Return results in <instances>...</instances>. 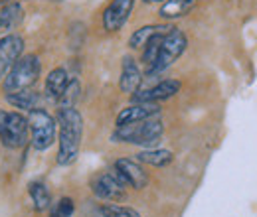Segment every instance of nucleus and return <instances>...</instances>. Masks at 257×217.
I'll return each mask as SVG.
<instances>
[{"mask_svg": "<svg viewBox=\"0 0 257 217\" xmlns=\"http://www.w3.org/2000/svg\"><path fill=\"white\" fill-rule=\"evenodd\" d=\"M58 166H71L81 150L83 117L75 107H60L58 115Z\"/></svg>", "mask_w": 257, "mask_h": 217, "instance_id": "nucleus-1", "label": "nucleus"}, {"mask_svg": "<svg viewBox=\"0 0 257 217\" xmlns=\"http://www.w3.org/2000/svg\"><path fill=\"white\" fill-rule=\"evenodd\" d=\"M162 134H164V123L161 121V117H153L127 126H115L111 140L143 146V148H155L161 142Z\"/></svg>", "mask_w": 257, "mask_h": 217, "instance_id": "nucleus-2", "label": "nucleus"}, {"mask_svg": "<svg viewBox=\"0 0 257 217\" xmlns=\"http://www.w3.org/2000/svg\"><path fill=\"white\" fill-rule=\"evenodd\" d=\"M42 75V62L36 54H26L12 65V69L2 79V91L4 95L32 89Z\"/></svg>", "mask_w": 257, "mask_h": 217, "instance_id": "nucleus-3", "label": "nucleus"}, {"mask_svg": "<svg viewBox=\"0 0 257 217\" xmlns=\"http://www.w3.org/2000/svg\"><path fill=\"white\" fill-rule=\"evenodd\" d=\"M30 140L28 117L22 111H0V144L8 150H18Z\"/></svg>", "mask_w": 257, "mask_h": 217, "instance_id": "nucleus-4", "label": "nucleus"}, {"mask_svg": "<svg viewBox=\"0 0 257 217\" xmlns=\"http://www.w3.org/2000/svg\"><path fill=\"white\" fill-rule=\"evenodd\" d=\"M28 126H30V144L34 150L46 152L54 146L58 138V121L46 109H34L28 113Z\"/></svg>", "mask_w": 257, "mask_h": 217, "instance_id": "nucleus-5", "label": "nucleus"}, {"mask_svg": "<svg viewBox=\"0 0 257 217\" xmlns=\"http://www.w3.org/2000/svg\"><path fill=\"white\" fill-rule=\"evenodd\" d=\"M186 48H188V36L182 30L172 28L168 34H164L159 58H157V62L147 69V75L149 77H157V75L164 73L168 67H172L174 63L180 60V56L186 52Z\"/></svg>", "mask_w": 257, "mask_h": 217, "instance_id": "nucleus-6", "label": "nucleus"}, {"mask_svg": "<svg viewBox=\"0 0 257 217\" xmlns=\"http://www.w3.org/2000/svg\"><path fill=\"white\" fill-rule=\"evenodd\" d=\"M113 172L119 176V180L127 187L133 189H143L149 186V174L145 172L143 164L135 158H117L113 164Z\"/></svg>", "mask_w": 257, "mask_h": 217, "instance_id": "nucleus-7", "label": "nucleus"}, {"mask_svg": "<svg viewBox=\"0 0 257 217\" xmlns=\"http://www.w3.org/2000/svg\"><path fill=\"white\" fill-rule=\"evenodd\" d=\"M125 189L127 186L119 180V176L113 170L101 172L91 180V191L103 201H121L125 197Z\"/></svg>", "mask_w": 257, "mask_h": 217, "instance_id": "nucleus-8", "label": "nucleus"}, {"mask_svg": "<svg viewBox=\"0 0 257 217\" xmlns=\"http://www.w3.org/2000/svg\"><path fill=\"white\" fill-rule=\"evenodd\" d=\"M137 0H111L107 8L103 10L101 24L105 32H119L131 18V12L135 8Z\"/></svg>", "mask_w": 257, "mask_h": 217, "instance_id": "nucleus-9", "label": "nucleus"}, {"mask_svg": "<svg viewBox=\"0 0 257 217\" xmlns=\"http://www.w3.org/2000/svg\"><path fill=\"white\" fill-rule=\"evenodd\" d=\"M24 38L18 34H6L0 38V83L12 65L18 62L24 54Z\"/></svg>", "mask_w": 257, "mask_h": 217, "instance_id": "nucleus-10", "label": "nucleus"}, {"mask_svg": "<svg viewBox=\"0 0 257 217\" xmlns=\"http://www.w3.org/2000/svg\"><path fill=\"white\" fill-rule=\"evenodd\" d=\"M182 83L178 79H162L159 83H155L153 87L145 89V91H137L135 95H131L133 103H162L172 99L176 93H180Z\"/></svg>", "mask_w": 257, "mask_h": 217, "instance_id": "nucleus-11", "label": "nucleus"}, {"mask_svg": "<svg viewBox=\"0 0 257 217\" xmlns=\"http://www.w3.org/2000/svg\"><path fill=\"white\" fill-rule=\"evenodd\" d=\"M153 117H161L159 103H131L128 107L119 111L115 119V126H127V124L141 123Z\"/></svg>", "mask_w": 257, "mask_h": 217, "instance_id": "nucleus-12", "label": "nucleus"}, {"mask_svg": "<svg viewBox=\"0 0 257 217\" xmlns=\"http://www.w3.org/2000/svg\"><path fill=\"white\" fill-rule=\"evenodd\" d=\"M143 85V71L133 56H123L121 60V77L119 89L127 95H135Z\"/></svg>", "mask_w": 257, "mask_h": 217, "instance_id": "nucleus-13", "label": "nucleus"}, {"mask_svg": "<svg viewBox=\"0 0 257 217\" xmlns=\"http://www.w3.org/2000/svg\"><path fill=\"white\" fill-rule=\"evenodd\" d=\"M69 79H71V77H69V73H67L65 67H54V69L48 73L46 81H44V97H46L48 101H52V103H58L60 97L64 95Z\"/></svg>", "mask_w": 257, "mask_h": 217, "instance_id": "nucleus-14", "label": "nucleus"}, {"mask_svg": "<svg viewBox=\"0 0 257 217\" xmlns=\"http://www.w3.org/2000/svg\"><path fill=\"white\" fill-rule=\"evenodd\" d=\"M170 30H172L170 24H147V26H141L139 30H135L131 34L128 48L131 50H143L151 38H155L157 34H166Z\"/></svg>", "mask_w": 257, "mask_h": 217, "instance_id": "nucleus-15", "label": "nucleus"}, {"mask_svg": "<svg viewBox=\"0 0 257 217\" xmlns=\"http://www.w3.org/2000/svg\"><path fill=\"white\" fill-rule=\"evenodd\" d=\"M24 20V8L20 2L12 0L0 8V32L16 30Z\"/></svg>", "mask_w": 257, "mask_h": 217, "instance_id": "nucleus-16", "label": "nucleus"}, {"mask_svg": "<svg viewBox=\"0 0 257 217\" xmlns=\"http://www.w3.org/2000/svg\"><path fill=\"white\" fill-rule=\"evenodd\" d=\"M4 99H6V103L12 105L14 109H18V111H26V113H30V111H34V109H38V107H40V101H42L40 93H36V91H32V89H24V91H16V93H8V95H4Z\"/></svg>", "mask_w": 257, "mask_h": 217, "instance_id": "nucleus-17", "label": "nucleus"}, {"mask_svg": "<svg viewBox=\"0 0 257 217\" xmlns=\"http://www.w3.org/2000/svg\"><path fill=\"white\" fill-rule=\"evenodd\" d=\"M28 193H30V199H32L36 211H46L52 207V193H50V187L46 186L42 180H34L28 184Z\"/></svg>", "mask_w": 257, "mask_h": 217, "instance_id": "nucleus-18", "label": "nucleus"}, {"mask_svg": "<svg viewBox=\"0 0 257 217\" xmlns=\"http://www.w3.org/2000/svg\"><path fill=\"white\" fill-rule=\"evenodd\" d=\"M137 160L141 164H147V166H155V168H164L168 164H172L174 154L170 150H164V148H145L137 154Z\"/></svg>", "mask_w": 257, "mask_h": 217, "instance_id": "nucleus-19", "label": "nucleus"}, {"mask_svg": "<svg viewBox=\"0 0 257 217\" xmlns=\"http://www.w3.org/2000/svg\"><path fill=\"white\" fill-rule=\"evenodd\" d=\"M166 34H168V32H166ZM162 38H164V34H157V36H155V38H151V40L147 42V46L143 48V58H141V60H143V63L147 65V69L157 62V58H159Z\"/></svg>", "mask_w": 257, "mask_h": 217, "instance_id": "nucleus-20", "label": "nucleus"}, {"mask_svg": "<svg viewBox=\"0 0 257 217\" xmlns=\"http://www.w3.org/2000/svg\"><path fill=\"white\" fill-rule=\"evenodd\" d=\"M79 95H81V83H79L77 77H71L69 83H67V87H65L64 95H62L60 101H58V105H60V107H75Z\"/></svg>", "mask_w": 257, "mask_h": 217, "instance_id": "nucleus-21", "label": "nucleus"}, {"mask_svg": "<svg viewBox=\"0 0 257 217\" xmlns=\"http://www.w3.org/2000/svg\"><path fill=\"white\" fill-rule=\"evenodd\" d=\"M101 213L103 217H141L137 209L127 207V205H119V203H103Z\"/></svg>", "mask_w": 257, "mask_h": 217, "instance_id": "nucleus-22", "label": "nucleus"}, {"mask_svg": "<svg viewBox=\"0 0 257 217\" xmlns=\"http://www.w3.org/2000/svg\"><path fill=\"white\" fill-rule=\"evenodd\" d=\"M54 211L60 217H71L75 213V201L71 197H60V201L54 205Z\"/></svg>", "mask_w": 257, "mask_h": 217, "instance_id": "nucleus-23", "label": "nucleus"}, {"mask_svg": "<svg viewBox=\"0 0 257 217\" xmlns=\"http://www.w3.org/2000/svg\"><path fill=\"white\" fill-rule=\"evenodd\" d=\"M184 2H186V4H188V6H190V8H194V6H196V2H198V0H184Z\"/></svg>", "mask_w": 257, "mask_h": 217, "instance_id": "nucleus-24", "label": "nucleus"}, {"mask_svg": "<svg viewBox=\"0 0 257 217\" xmlns=\"http://www.w3.org/2000/svg\"><path fill=\"white\" fill-rule=\"evenodd\" d=\"M143 2H147V4H155V2H166V0H143Z\"/></svg>", "mask_w": 257, "mask_h": 217, "instance_id": "nucleus-25", "label": "nucleus"}, {"mask_svg": "<svg viewBox=\"0 0 257 217\" xmlns=\"http://www.w3.org/2000/svg\"><path fill=\"white\" fill-rule=\"evenodd\" d=\"M8 2H12V0H0V8H2V6H6Z\"/></svg>", "mask_w": 257, "mask_h": 217, "instance_id": "nucleus-26", "label": "nucleus"}, {"mask_svg": "<svg viewBox=\"0 0 257 217\" xmlns=\"http://www.w3.org/2000/svg\"><path fill=\"white\" fill-rule=\"evenodd\" d=\"M50 217H60V215H58V213H56V211L52 209V213H50Z\"/></svg>", "mask_w": 257, "mask_h": 217, "instance_id": "nucleus-27", "label": "nucleus"}]
</instances>
